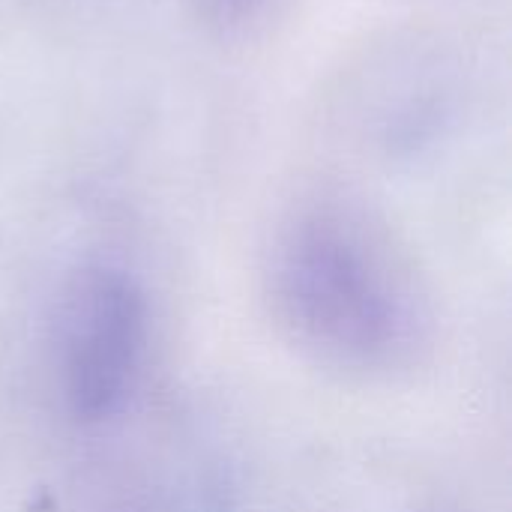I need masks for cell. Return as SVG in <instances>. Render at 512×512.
I'll return each mask as SVG.
<instances>
[{"label": "cell", "mask_w": 512, "mask_h": 512, "mask_svg": "<svg viewBox=\"0 0 512 512\" xmlns=\"http://www.w3.org/2000/svg\"><path fill=\"white\" fill-rule=\"evenodd\" d=\"M183 6L198 33L222 45H237L267 33L291 0H183Z\"/></svg>", "instance_id": "obj_4"}, {"label": "cell", "mask_w": 512, "mask_h": 512, "mask_svg": "<svg viewBox=\"0 0 512 512\" xmlns=\"http://www.w3.org/2000/svg\"><path fill=\"white\" fill-rule=\"evenodd\" d=\"M150 345V297L114 258H87L63 282L54 330V378L66 417L105 426L132 402Z\"/></svg>", "instance_id": "obj_3"}, {"label": "cell", "mask_w": 512, "mask_h": 512, "mask_svg": "<svg viewBox=\"0 0 512 512\" xmlns=\"http://www.w3.org/2000/svg\"><path fill=\"white\" fill-rule=\"evenodd\" d=\"M270 318L306 360L354 378H393L435 342L426 282L390 222L345 189L291 201L264 246Z\"/></svg>", "instance_id": "obj_1"}, {"label": "cell", "mask_w": 512, "mask_h": 512, "mask_svg": "<svg viewBox=\"0 0 512 512\" xmlns=\"http://www.w3.org/2000/svg\"><path fill=\"white\" fill-rule=\"evenodd\" d=\"M477 93V60L459 36L402 27L369 39L336 69L321 114L348 147L402 165L450 144Z\"/></svg>", "instance_id": "obj_2"}]
</instances>
